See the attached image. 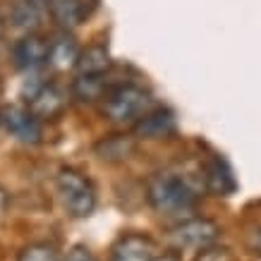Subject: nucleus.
<instances>
[{
  "mask_svg": "<svg viewBox=\"0 0 261 261\" xmlns=\"http://www.w3.org/2000/svg\"><path fill=\"white\" fill-rule=\"evenodd\" d=\"M146 199L161 216H182L197 208V187L180 173H156L146 182Z\"/></svg>",
  "mask_w": 261,
  "mask_h": 261,
  "instance_id": "obj_1",
  "label": "nucleus"
},
{
  "mask_svg": "<svg viewBox=\"0 0 261 261\" xmlns=\"http://www.w3.org/2000/svg\"><path fill=\"white\" fill-rule=\"evenodd\" d=\"M101 111L113 125H135L146 111H151V96L137 84L120 82L103 96Z\"/></svg>",
  "mask_w": 261,
  "mask_h": 261,
  "instance_id": "obj_2",
  "label": "nucleus"
},
{
  "mask_svg": "<svg viewBox=\"0 0 261 261\" xmlns=\"http://www.w3.org/2000/svg\"><path fill=\"white\" fill-rule=\"evenodd\" d=\"M58 194L63 199L67 214L74 218H87L96 208V190L94 185L74 168H63L58 173Z\"/></svg>",
  "mask_w": 261,
  "mask_h": 261,
  "instance_id": "obj_3",
  "label": "nucleus"
},
{
  "mask_svg": "<svg viewBox=\"0 0 261 261\" xmlns=\"http://www.w3.org/2000/svg\"><path fill=\"white\" fill-rule=\"evenodd\" d=\"M221 235L218 223L211 218H187L170 230V240L177 249H206Z\"/></svg>",
  "mask_w": 261,
  "mask_h": 261,
  "instance_id": "obj_4",
  "label": "nucleus"
},
{
  "mask_svg": "<svg viewBox=\"0 0 261 261\" xmlns=\"http://www.w3.org/2000/svg\"><path fill=\"white\" fill-rule=\"evenodd\" d=\"M0 122L10 135L19 139L22 144H39L41 142V120L34 115L29 108H3L0 111Z\"/></svg>",
  "mask_w": 261,
  "mask_h": 261,
  "instance_id": "obj_5",
  "label": "nucleus"
},
{
  "mask_svg": "<svg viewBox=\"0 0 261 261\" xmlns=\"http://www.w3.org/2000/svg\"><path fill=\"white\" fill-rule=\"evenodd\" d=\"M177 122L175 115L168 108H151L132 125L135 139H146V142H156V139H168L175 135Z\"/></svg>",
  "mask_w": 261,
  "mask_h": 261,
  "instance_id": "obj_6",
  "label": "nucleus"
},
{
  "mask_svg": "<svg viewBox=\"0 0 261 261\" xmlns=\"http://www.w3.org/2000/svg\"><path fill=\"white\" fill-rule=\"evenodd\" d=\"M159 247L149 235L142 232H127L113 245L111 261H156Z\"/></svg>",
  "mask_w": 261,
  "mask_h": 261,
  "instance_id": "obj_7",
  "label": "nucleus"
},
{
  "mask_svg": "<svg viewBox=\"0 0 261 261\" xmlns=\"http://www.w3.org/2000/svg\"><path fill=\"white\" fill-rule=\"evenodd\" d=\"M67 108V94L58 84H41L29 94V111L39 120H56Z\"/></svg>",
  "mask_w": 261,
  "mask_h": 261,
  "instance_id": "obj_8",
  "label": "nucleus"
},
{
  "mask_svg": "<svg viewBox=\"0 0 261 261\" xmlns=\"http://www.w3.org/2000/svg\"><path fill=\"white\" fill-rule=\"evenodd\" d=\"M12 60L19 70H39L48 63V41L39 34H27L12 46Z\"/></svg>",
  "mask_w": 261,
  "mask_h": 261,
  "instance_id": "obj_9",
  "label": "nucleus"
},
{
  "mask_svg": "<svg viewBox=\"0 0 261 261\" xmlns=\"http://www.w3.org/2000/svg\"><path fill=\"white\" fill-rule=\"evenodd\" d=\"M46 3L53 19L65 29L82 24L96 8V0H46Z\"/></svg>",
  "mask_w": 261,
  "mask_h": 261,
  "instance_id": "obj_10",
  "label": "nucleus"
},
{
  "mask_svg": "<svg viewBox=\"0 0 261 261\" xmlns=\"http://www.w3.org/2000/svg\"><path fill=\"white\" fill-rule=\"evenodd\" d=\"M115 84H120V82L108 80V72L106 74H89V77L77 74V80L72 82V98H77L80 103L103 101V96L108 94Z\"/></svg>",
  "mask_w": 261,
  "mask_h": 261,
  "instance_id": "obj_11",
  "label": "nucleus"
},
{
  "mask_svg": "<svg viewBox=\"0 0 261 261\" xmlns=\"http://www.w3.org/2000/svg\"><path fill=\"white\" fill-rule=\"evenodd\" d=\"M201 180H204V187L208 192H216V194H223V197L235 190V177L230 173L228 163L223 159H218V156L204 161V166H201Z\"/></svg>",
  "mask_w": 261,
  "mask_h": 261,
  "instance_id": "obj_12",
  "label": "nucleus"
},
{
  "mask_svg": "<svg viewBox=\"0 0 261 261\" xmlns=\"http://www.w3.org/2000/svg\"><path fill=\"white\" fill-rule=\"evenodd\" d=\"M80 46L77 41L72 39L70 34H58L48 41V65L53 70H70L77 65V58H80Z\"/></svg>",
  "mask_w": 261,
  "mask_h": 261,
  "instance_id": "obj_13",
  "label": "nucleus"
},
{
  "mask_svg": "<svg viewBox=\"0 0 261 261\" xmlns=\"http://www.w3.org/2000/svg\"><path fill=\"white\" fill-rule=\"evenodd\" d=\"M111 67H113L111 53H108V48L101 46V43H94V46L84 48L80 53V58H77V65H74L77 74H82V77H89V74H106Z\"/></svg>",
  "mask_w": 261,
  "mask_h": 261,
  "instance_id": "obj_14",
  "label": "nucleus"
},
{
  "mask_svg": "<svg viewBox=\"0 0 261 261\" xmlns=\"http://www.w3.org/2000/svg\"><path fill=\"white\" fill-rule=\"evenodd\" d=\"M137 149V139L129 135H111L96 144V153L108 163H120L127 161Z\"/></svg>",
  "mask_w": 261,
  "mask_h": 261,
  "instance_id": "obj_15",
  "label": "nucleus"
},
{
  "mask_svg": "<svg viewBox=\"0 0 261 261\" xmlns=\"http://www.w3.org/2000/svg\"><path fill=\"white\" fill-rule=\"evenodd\" d=\"M17 261H60L58 256V249L53 245H46V242H36V245L24 247Z\"/></svg>",
  "mask_w": 261,
  "mask_h": 261,
  "instance_id": "obj_16",
  "label": "nucleus"
},
{
  "mask_svg": "<svg viewBox=\"0 0 261 261\" xmlns=\"http://www.w3.org/2000/svg\"><path fill=\"white\" fill-rule=\"evenodd\" d=\"M12 17H15L17 27H24V29H29V27H34V24H39V10H36V3H32V0L19 3V5L15 8V12H12Z\"/></svg>",
  "mask_w": 261,
  "mask_h": 261,
  "instance_id": "obj_17",
  "label": "nucleus"
},
{
  "mask_svg": "<svg viewBox=\"0 0 261 261\" xmlns=\"http://www.w3.org/2000/svg\"><path fill=\"white\" fill-rule=\"evenodd\" d=\"M194 261H232V259H230V252L225 247L211 245V247H206V249H201Z\"/></svg>",
  "mask_w": 261,
  "mask_h": 261,
  "instance_id": "obj_18",
  "label": "nucleus"
},
{
  "mask_svg": "<svg viewBox=\"0 0 261 261\" xmlns=\"http://www.w3.org/2000/svg\"><path fill=\"white\" fill-rule=\"evenodd\" d=\"M60 261H98L94 256V252H91V249H89V247H84V245H74L70 249V252L65 254L63 259Z\"/></svg>",
  "mask_w": 261,
  "mask_h": 261,
  "instance_id": "obj_19",
  "label": "nucleus"
},
{
  "mask_svg": "<svg viewBox=\"0 0 261 261\" xmlns=\"http://www.w3.org/2000/svg\"><path fill=\"white\" fill-rule=\"evenodd\" d=\"M247 247H249V252L261 256V225L259 228H254L249 235H247Z\"/></svg>",
  "mask_w": 261,
  "mask_h": 261,
  "instance_id": "obj_20",
  "label": "nucleus"
},
{
  "mask_svg": "<svg viewBox=\"0 0 261 261\" xmlns=\"http://www.w3.org/2000/svg\"><path fill=\"white\" fill-rule=\"evenodd\" d=\"M5 206H8V192L0 187V214L5 211Z\"/></svg>",
  "mask_w": 261,
  "mask_h": 261,
  "instance_id": "obj_21",
  "label": "nucleus"
},
{
  "mask_svg": "<svg viewBox=\"0 0 261 261\" xmlns=\"http://www.w3.org/2000/svg\"><path fill=\"white\" fill-rule=\"evenodd\" d=\"M156 261H180V256H177L175 252H170V254H163V256H159Z\"/></svg>",
  "mask_w": 261,
  "mask_h": 261,
  "instance_id": "obj_22",
  "label": "nucleus"
}]
</instances>
